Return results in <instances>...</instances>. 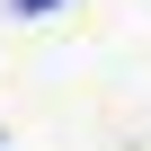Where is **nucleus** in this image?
I'll return each mask as SVG.
<instances>
[{"instance_id":"obj_1","label":"nucleus","mask_w":151,"mask_h":151,"mask_svg":"<svg viewBox=\"0 0 151 151\" xmlns=\"http://www.w3.org/2000/svg\"><path fill=\"white\" fill-rule=\"evenodd\" d=\"M9 9H18V18H45V9H62V0H9Z\"/></svg>"}]
</instances>
